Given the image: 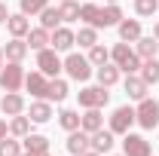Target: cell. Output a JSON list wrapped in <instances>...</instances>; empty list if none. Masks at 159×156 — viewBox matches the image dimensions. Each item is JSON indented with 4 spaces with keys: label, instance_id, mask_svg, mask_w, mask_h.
Here are the masks:
<instances>
[{
    "label": "cell",
    "instance_id": "obj_43",
    "mask_svg": "<svg viewBox=\"0 0 159 156\" xmlns=\"http://www.w3.org/2000/svg\"><path fill=\"white\" fill-rule=\"evenodd\" d=\"M107 3H116V0H107Z\"/></svg>",
    "mask_w": 159,
    "mask_h": 156
},
{
    "label": "cell",
    "instance_id": "obj_11",
    "mask_svg": "<svg viewBox=\"0 0 159 156\" xmlns=\"http://www.w3.org/2000/svg\"><path fill=\"white\" fill-rule=\"evenodd\" d=\"M25 89L31 92L34 98H46V89H49V77L43 71H31L25 74Z\"/></svg>",
    "mask_w": 159,
    "mask_h": 156
},
{
    "label": "cell",
    "instance_id": "obj_4",
    "mask_svg": "<svg viewBox=\"0 0 159 156\" xmlns=\"http://www.w3.org/2000/svg\"><path fill=\"white\" fill-rule=\"evenodd\" d=\"M64 71H67V77L83 83V80L92 77V61L86 58V55H80V52H70L67 58H64Z\"/></svg>",
    "mask_w": 159,
    "mask_h": 156
},
{
    "label": "cell",
    "instance_id": "obj_18",
    "mask_svg": "<svg viewBox=\"0 0 159 156\" xmlns=\"http://www.w3.org/2000/svg\"><path fill=\"white\" fill-rule=\"evenodd\" d=\"M28 117H31V122H49V117H52V101H46V98L34 101L28 107Z\"/></svg>",
    "mask_w": 159,
    "mask_h": 156
},
{
    "label": "cell",
    "instance_id": "obj_9",
    "mask_svg": "<svg viewBox=\"0 0 159 156\" xmlns=\"http://www.w3.org/2000/svg\"><path fill=\"white\" fill-rule=\"evenodd\" d=\"M74 43H77V34H74L70 28H64V25H58L55 31H49V46H52L55 52H67V49H74Z\"/></svg>",
    "mask_w": 159,
    "mask_h": 156
},
{
    "label": "cell",
    "instance_id": "obj_35",
    "mask_svg": "<svg viewBox=\"0 0 159 156\" xmlns=\"http://www.w3.org/2000/svg\"><path fill=\"white\" fill-rule=\"evenodd\" d=\"M0 156H21V144L16 138H3L0 141Z\"/></svg>",
    "mask_w": 159,
    "mask_h": 156
},
{
    "label": "cell",
    "instance_id": "obj_30",
    "mask_svg": "<svg viewBox=\"0 0 159 156\" xmlns=\"http://www.w3.org/2000/svg\"><path fill=\"white\" fill-rule=\"evenodd\" d=\"M86 58L92 61V67H101V64H107V61H110V49H104L101 43H95V46L89 49V55H86Z\"/></svg>",
    "mask_w": 159,
    "mask_h": 156
},
{
    "label": "cell",
    "instance_id": "obj_14",
    "mask_svg": "<svg viewBox=\"0 0 159 156\" xmlns=\"http://www.w3.org/2000/svg\"><path fill=\"white\" fill-rule=\"evenodd\" d=\"M122 86H125V95H129V98H135V101L147 98V89H150V86L144 83V77H141V74H129Z\"/></svg>",
    "mask_w": 159,
    "mask_h": 156
},
{
    "label": "cell",
    "instance_id": "obj_3",
    "mask_svg": "<svg viewBox=\"0 0 159 156\" xmlns=\"http://www.w3.org/2000/svg\"><path fill=\"white\" fill-rule=\"evenodd\" d=\"M21 86H25V67H21V61H6L0 67V89L3 92H19Z\"/></svg>",
    "mask_w": 159,
    "mask_h": 156
},
{
    "label": "cell",
    "instance_id": "obj_29",
    "mask_svg": "<svg viewBox=\"0 0 159 156\" xmlns=\"http://www.w3.org/2000/svg\"><path fill=\"white\" fill-rule=\"evenodd\" d=\"M77 43H80V46H86V49H92V46L98 43V28H92V25L80 28V31H77Z\"/></svg>",
    "mask_w": 159,
    "mask_h": 156
},
{
    "label": "cell",
    "instance_id": "obj_32",
    "mask_svg": "<svg viewBox=\"0 0 159 156\" xmlns=\"http://www.w3.org/2000/svg\"><path fill=\"white\" fill-rule=\"evenodd\" d=\"M58 12H61V21H77L80 19V3H74V0H61Z\"/></svg>",
    "mask_w": 159,
    "mask_h": 156
},
{
    "label": "cell",
    "instance_id": "obj_42",
    "mask_svg": "<svg viewBox=\"0 0 159 156\" xmlns=\"http://www.w3.org/2000/svg\"><path fill=\"white\" fill-rule=\"evenodd\" d=\"M0 67H3V49H0Z\"/></svg>",
    "mask_w": 159,
    "mask_h": 156
},
{
    "label": "cell",
    "instance_id": "obj_20",
    "mask_svg": "<svg viewBox=\"0 0 159 156\" xmlns=\"http://www.w3.org/2000/svg\"><path fill=\"white\" fill-rule=\"evenodd\" d=\"M116 28H119V40L122 43H135L141 37V21L138 19H122Z\"/></svg>",
    "mask_w": 159,
    "mask_h": 156
},
{
    "label": "cell",
    "instance_id": "obj_10",
    "mask_svg": "<svg viewBox=\"0 0 159 156\" xmlns=\"http://www.w3.org/2000/svg\"><path fill=\"white\" fill-rule=\"evenodd\" d=\"M64 147H67L70 156H80V153H86V150H92V135L83 132V129H74L67 135V141H64Z\"/></svg>",
    "mask_w": 159,
    "mask_h": 156
},
{
    "label": "cell",
    "instance_id": "obj_39",
    "mask_svg": "<svg viewBox=\"0 0 159 156\" xmlns=\"http://www.w3.org/2000/svg\"><path fill=\"white\" fill-rule=\"evenodd\" d=\"M21 156H49V150H43V153H28V150H25Z\"/></svg>",
    "mask_w": 159,
    "mask_h": 156
},
{
    "label": "cell",
    "instance_id": "obj_31",
    "mask_svg": "<svg viewBox=\"0 0 159 156\" xmlns=\"http://www.w3.org/2000/svg\"><path fill=\"white\" fill-rule=\"evenodd\" d=\"M58 122H61V129L74 132V129H80V113H77V110H70V107H64V110L58 113Z\"/></svg>",
    "mask_w": 159,
    "mask_h": 156
},
{
    "label": "cell",
    "instance_id": "obj_17",
    "mask_svg": "<svg viewBox=\"0 0 159 156\" xmlns=\"http://www.w3.org/2000/svg\"><path fill=\"white\" fill-rule=\"evenodd\" d=\"M0 110L6 117H19V113H25V98L19 92H6V98H0Z\"/></svg>",
    "mask_w": 159,
    "mask_h": 156
},
{
    "label": "cell",
    "instance_id": "obj_21",
    "mask_svg": "<svg viewBox=\"0 0 159 156\" xmlns=\"http://www.w3.org/2000/svg\"><path fill=\"white\" fill-rule=\"evenodd\" d=\"M95 77H98V86L110 89V86H116V83H119V67L107 61V64H101L98 71H95Z\"/></svg>",
    "mask_w": 159,
    "mask_h": 156
},
{
    "label": "cell",
    "instance_id": "obj_15",
    "mask_svg": "<svg viewBox=\"0 0 159 156\" xmlns=\"http://www.w3.org/2000/svg\"><path fill=\"white\" fill-rule=\"evenodd\" d=\"M113 144H116V141H113V132H110V129H98V132H92V150H95V153H110V150H113Z\"/></svg>",
    "mask_w": 159,
    "mask_h": 156
},
{
    "label": "cell",
    "instance_id": "obj_12",
    "mask_svg": "<svg viewBox=\"0 0 159 156\" xmlns=\"http://www.w3.org/2000/svg\"><path fill=\"white\" fill-rule=\"evenodd\" d=\"M122 21V9H119L116 3H107V6H101L98 9V19H95V28H113Z\"/></svg>",
    "mask_w": 159,
    "mask_h": 156
},
{
    "label": "cell",
    "instance_id": "obj_1",
    "mask_svg": "<svg viewBox=\"0 0 159 156\" xmlns=\"http://www.w3.org/2000/svg\"><path fill=\"white\" fill-rule=\"evenodd\" d=\"M110 61L116 64L119 71H125V74H138V71H141V58H138V52H135L129 43H122V40H119L116 46L110 49Z\"/></svg>",
    "mask_w": 159,
    "mask_h": 156
},
{
    "label": "cell",
    "instance_id": "obj_37",
    "mask_svg": "<svg viewBox=\"0 0 159 156\" xmlns=\"http://www.w3.org/2000/svg\"><path fill=\"white\" fill-rule=\"evenodd\" d=\"M6 19H9V9H6V3H0V25H6Z\"/></svg>",
    "mask_w": 159,
    "mask_h": 156
},
{
    "label": "cell",
    "instance_id": "obj_8",
    "mask_svg": "<svg viewBox=\"0 0 159 156\" xmlns=\"http://www.w3.org/2000/svg\"><path fill=\"white\" fill-rule=\"evenodd\" d=\"M61 67H64V61L58 58V52H55V49H49V46H46V49H40V52H37V71H43L46 77H58Z\"/></svg>",
    "mask_w": 159,
    "mask_h": 156
},
{
    "label": "cell",
    "instance_id": "obj_27",
    "mask_svg": "<svg viewBox=\"0 0 159 156\" xmlns=\"http://www.w3.org/2000/svg\"><path fill=\"white\" fill-rule=\"evenodd\" d=\"M25 150H28V153H43V150H49V138L28 132V135H25Z\"/></svg>",
    "mask_w": 159,
    "mask_h": 156
},
{
    "label": "cell",
    "instance_id": "obj_13",
    "mask_svg": "<svg viewBox=\"0 0 159 156\" xmlns=\"http://www.w3.org/2000/svg\"><path fill=\"white\" fill-rule=\"evenodd\" d=\"M80 129L83 132H98V129H104V117H101V107H86V113L80 117Z\"/></svg>",
    "mask_w": 159,
    "mask_h": 156
},
{
    "label": "cell",
    "instance_id": "obj_16",
    "mask_svg": "<svg viewBox=\"0 0 159 156\" xmlns=\"http://www.w3.org/2000/svg\"><path fill=\"white\" fill-rule=\"evenodd\" d=\"M135 52H138V58L144 61V58H156V52H159V40L150 34V37H144L141 34L138 40H135Z\"/></svg>",
    "mask_w": 159,
    "mask_h": 156
},
{
    "label": "cell",
    "instance_id": "obj_2",
    "mask_svg": "<svg viewBox=\"0 0 159 156\" xmlns=\"http://www.w3.org/2000/svg\"><path fill=\"white\" fill-rule=\"evenodd\" d=\"M135 122L141 129H156L159 126V101L156 98H141L138 107H135Z\"/></svg>",
    "mask_w": 159,
    "mask_h": 156
},
{
    "label": "cell",
    "instance_id": "obj_26",
    "mask_svg": "<svg viewBox=\"0 0 159 156\" xmlns=\"http://www.w3.org/2000/svg\"><path fill=\"white\" fill-rule=\"evenodd\" d=\"M61 25V12L58 6H46L43 12H40V28H46V31H55Z\"/></svg>",
    "mask_w": 159,
    "mask_h": 156
},
{
    "label": "cell",
    "instance_id": "obj_36",
    "mask_svg": "<svg viewBox=\"0 0 159 156\" xmlns=\"http://www.w3.org/2000/svg\"><path fill=\"white\" fill-rule=\"evenodd\" d=\"M98 9H101V6H95V3H83V6H80V19L86 21V25H92V28H95V19H98Z\"/></svg>",
    "mask_w": 159,
    "mask_h": 156
},
{
    "label": "cell",
    "instance_id": "obj_23",
    "mask_svg": "<svg viewBox=\"0 0 159 156\" xmlns=\"http://www.w3.org/2000/svg\"><path fill=\"white\" fill-rule=\"evenodd\" d=\"M67 83L64 80H58V77H49V89H46V101H64L67 98Z\"/></svg>",
    "mask_w": 159,
    "mask_h": 156
},
{
    "label": "cell",
    "instance_id": "obj_33",
    "mask_svg": "<svg viewBox=\"0 0 159 156\" xmlns=\"http://www.w3.org/2000/svg\"><path fill=\"white\" fill-rule=\"evenodd\" d=\"M19 6L25 16H37V12H43L49 6V0H19Z\"/></svg>",
    "mask_w": 159,
    "mask_h": 156
},
{
    "label": "cell",
    "instance_id": "obj_24",
    "mask_svg": "<svg viewBox=\"0 0 159 156\" xmlns=\"http://www.w3.org/2000/svg\"><path fill=\"white\" fill-rule=\"evenodd\" d=\"M25 43H28V49H46V46H49V31H46V28H34V31H28V40H25Z\"/></svg>",
    "mask_w": 159,
    "mask_h": 156
},
{
    "label": "cell",
    "instance_id": "obj_38",
    "mask_svg": "<svg viewBox=\"0 0 159 156\" xmlns=\"http://www.w3.org/2000/svg\"><path fill=\"white\" fill-rule=\"evenodd\" d=\"M6 132H9V126H6V122H3V119H0V141H3V138H6Z\"/></svg>",
    "mask_w": 159,
    "mask_h": 156
},
{
    "label": "cell",
    "instance_id": "obj_6",
    "mask_svg": "<svg viewBox=\"0 0 159 156\" xmlns=\"http://www.w3.org/2000/svg\"><path fill=\"white\" fill-rule=\"evenodd\" d=\"M122 153L125 156H153V147H150V141L144 135L125 132V135H122Z\"/></svg>",
    "mask_w": 159,
    "mask_h": 156
},
{
    "label": "cell",
    "instance_id": "obj_7",
    "mask_svg": "<svg viewBox=\"0 0 159 156\" xmlns=\"http://www.w3.org/2000/svg\"><path fill=\"white\" fill-rule=\"evenodd\" d=\"M132 122H135V107L132 104H122V107L113 110V117H110V132L113 135H125L132 129Z\"/></svg>",
    "mask_w": 159,
    "mask_h": 156
},
{
    "label": "cell",
    "instance_id": "obj_22",
    "mask_svg": "<svg viewBox=\"0 0 159 156\" xmlns=\"http://www.w3.org/2000/svg\"><path fill=\"white\" fill-rule=\"evenodd\" d=\"M6 28H9V34H12V37H28L31 21H28L25 12H16V16H9V19H6Z\"/></svg>",
    "mask_w": 159,
    "mask_h": 156
},
{
    "label": "cell",
    "instance_id": "obj_25",
    "mask_svg": "<svg viewBox=\"0 0 159 156\" xmlns=\"http://www.w3.org/2000/svg\"><path fill=\"white\" fill-rule=\"evenodd\" d=\"M141 77H144L147 86L159 83V58H144L141 61Z\"/></svg>",
    "mask_w": 159,
    "mask_h": 156
},
{
    "label": "cell",
    "instance_id": "obj_5",
    "mask_svg": "<svg viewBox=\"0 0 159 156\" xmlns=\"http://www.w3.org/2000/svg\"><path fill=\"white\" fill-rule=\"evenodd\" d=\"M77 98H80V107H104L110 101V92L104 86H86L77 92Z\"/></svg>",
    "mask_w": 159,
    "mask_h": 156
},
{
    "label": "cell",
    "instance_id": "obj_44",
    "mask_svg": "<svg viewBox=\"0 0 159 156\" xmlns=\"http://www.w3.org/2000/svg\"><path fill=\"white\" fill-rule=\"evenodd\" d=\"M119 156H125V153H119Z\"/></svg>",
    "mask_w": 159,
    "mask_h": 156
},
{
    "label": "cell",
    "instance_id": "obj_19",
    "mask_svg": "<svg viewBox=\"0 0 159 156\" xmlns=\"http://www.w3.org/2000/svg\"><path fill=\"white\" fill-rule=\"evenodd\" d=\"M25 55H28V43H25L21 37H12L6 46H3V58L6 61H21Z\"/></svg>",
    "mask_w": 159,
    "mask_h": 156
},
{
    "label": "cell",
    "instance_id": "obj_41",
    "mask_svg": "<svg viewBox=\"0 0 159 156\" xmlns=\"http://www.w3.org/2000/svg\"><path fill=\"white\" fill-rule=\"evenodd\" d=\"M80 156H101V153H95V150H86V153H80Z\"/></svg>",
    "mask_w": 159,
    "mask_h": 156
},
{
    "label": "cell",
    "instance_id": "obj_28",
    "mask_svg": "<svg viewBox=\"0 0 159 156\" xmlns=\"http://www.w3.org/2000/svg\"><path fill=\"white\" fill-rule=\"evenodd\" d=\"M28 132H31V117H12V122H9V135L12 138H25L28 135Z\"/></svg>",
    "mask_w": 159,
    "mask_h": 156
},
{
    "label": "cell",
    "instance_id": "obj_34",
    "mask_svg": "<svg viewBox=\"0 0 159 156\" xmlns=\"http://www.w3.org/2000/svg\"><path fill=\"white\" fill-rule=\"evenodd\" d=\"M156 9H159V0H135V12L141 19H150Z\"/></svg>",
    "mask_w": 159,
    "mask_h": 156
},
{
    "label": "cell",
    "instance_id": "obj_40",
    "mask_svg": "<svg viewBox=\"0 0 159 156\" xmlns=\"http://www.w3.org/2000/svg\"><path fill=\"white\" fill-rule=\"evenodd\" d=\"M153 37L159 40V21H156V25H153Z\"/></svg>",
    "mask_w": 159,
    "mask_h": 156
}]
</instances>
